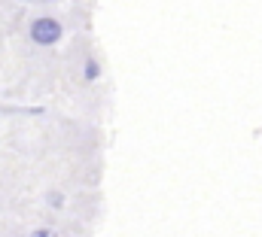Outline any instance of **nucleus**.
I'll return each instance as SVG.
<instances>
[{
    "mask_svg": "<svg viewBox=\"0 0 262 237\" xmlns=\"http://www.w3.org/2000/svg\"><path fill=\"white\" fill-rule=\"evenodd\" d=\"M31 237H58V231H55V228H43V225H40V228H34V231H31Z\"/></svg>",
    "mask_w": 262,
    "mask_h": 237,
    "instance_id": "3",
    "label": "nucleus"
},
{
    "mask_svg": "<svg viewBox=\"0 0 262 237\" xmlns=\"http://www.w3.org/2000/svg\"><path fill=\"white\" fill-rule=\"evenodd\" d=\"M18 3H34V6H49L52 0H18Z\"/></svg>",
    "mask_w": 262,
    "mask_h": 237,
    "instance_id": "4",
    "label": "nucleus"
},
{
    "mask_svg": "<svg viewBox=\"0 0 262 237\" xmlns=\"http://www.w3.org/2000/svg\"><path fill=\"white\" fill-rule=\"evenodd\" d=\"M67 34V21L58 12H34L25 21V37L31 49H55Z\"/></svg>",
    "mask_w": 262,
    "mask_h": 237,
    "instance_id": "1",
    "label": "nucleus"
},
{
    "mask_svg": "<svg viewBox=\"0 0 262 237\" xmlns=\"http://www.w3.org/2000/svg\"><path fill=\"white\" fill-rule=\"evenodd\" d=\"M67 67H70V79H73V82H79L82 88L98 85V79L104 76V67H101L98 52H95L92 46H85L82 40L70 49V61H67Z\"/></svg>",
    "mask_w": 262,
    "mask_h": 237,
    "instance_id": "2",
    "label": "nucleus"
}]
</instances>
